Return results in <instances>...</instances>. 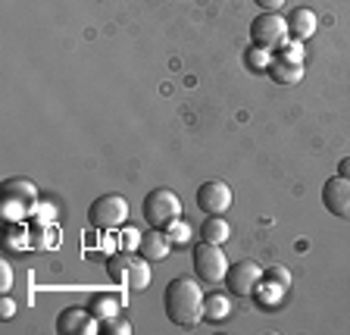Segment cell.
I'll list each match as a JSON object with an SVG mask.
<instances>
[{
    "instance_id": "52a82bcc",
    "label": "cell",
    "mask_w": 350,
    "mask_h": 335,
    "mask_svg": "<svg viewBox=\"0 0 350 335\" xmlns=\"http://www.w3.org/2000/svg\"><path fill=\"white\" fill-rule=\"evenodd\" d=\"M197 207H200L206 216H222V213L232 207V188H228L226 182H219V179L204 182L197 188Z\"/></svg>"
},
{
    "instance_id": "9a60e30c",
    "label": "cell",
    "mask_w": 350,
    "mask_h": 335,
    "mask_svg": "<svg viewBox=\"0 0 350 335\" xmlns=\"http://www.w3.org/2000/svg\"><path fill=\"white\" fill-rule=\"evenodd\" d=\"M232 235V226H228L222 216H206L204 226H200V241H210V245H222Z\"/></svg>"
},
{
    "instance_id": "44dd1931",
    "label": "cell",
    "mask_w": 350,
    "mask_h": 335,
    "mask_svg": "<svg viewBox=\"0 0 350 335\" xmlns=\"http://www.w3.org/2000/svg\"><path fill=\"white\" fill-rule=\"evenodd\" d=\"M166 235H169V241H172V245H188V241H191V226L185 223L182 216H178L175 223H169V226H166Z\"/></svg>"
},
{
    "instance_id": "7c38bea8",
    "label": "cell",
    "mask_w": 350,
    "mask_h": 335,
    "mask_svg": "<svg viewBox=\"0 0 350 335\" xmlns=\"http://www.w3.org/2000/svg\"><path fill=\"white\" fill-rule=\"evenodd\" d=\"M125 285H129V288H135V292H141V288H147V285H150V260H147L144 254L131 257V266H129V276H125Z\"/></svg>"
},
{
    "instance_id": "6da1fadb",
    "label": "cell",
    "mask_w": 350,
    "mask_h": 335,
    "mask_svg": "<svg viewBox=\"0 0 350 335\" xmlns=\"http://www.w3.org/2000/svg\"><path fill=\"white\" fill-rule=\"evenodd\" d=\"M204 298L206 295L200 292V285L194 279H172L163 292V307H166L169 323L175 326H197L204 320Z\"/></svg>"
},
{
    "instance_id": "603a6c76",
    "label": "cell",
    "mask_w": 350,
    "mask_h": 335,
    "mask_svg": "<svg viewBox=\"0 0 350 335\" xmlns=\"http://www.w3.org/2000/svg\"><path fill=\"white\" fill-rule=\"evenodd\" d=\"M269 53L272 51H266V47H256V44H254V47H250V51H247V66H250V69H269Z\"/></svg>"
},
{
    "instance_id": "5bb4252c",
    "label": "cell",
    "mask_w": 350,
    "mask_h": 335,
    "mask_svg": "<svg viewBox=\"0 0 350 335\" xmlns=\"http://www.w3.org/2000/svg\"><path fill=\"white\" fill-rule=\"evenodd\" d=\"M3 245H7L10 251H25L31 245V229L25 226V219H19V223H10L7 229H3Z\"/></svg>"
},
{
    "instance_id": "8fae6325",
    "label": "cell",
    "mask_w": 350,
    "mask_h": 335,
    "mask_svg": "<svg viewBox=\"0 0 350 335\" xmlns=\"http://www.w3.org/2000/svg\"><path fill=\"white\" fill-rule=\"evenodd\" d=\"M316 29H319V19H316L313 10L297 7L291 16H288V35H291L294 41H306V38H313Z\"/></svg>"
},
{
    "instance_id": "e0dca14e",
    "label": "cell",
    "mask_w": 350,
    "mask_h": 335,
    "mask_svg": "<svg viewBox=\"0 0 350 335\" xmlns=\"http://www.w3.org/2000/svg\"><path fill=\"white\" fill-rule=\"evenodd\" d=\"M269 73L275 82H282V85H294V82H300V75H304V63H284V60H275V63L269 66Z\"/></svg>"
},
{
    "instance_id": "9c48e42d",
    "label": "cell",
    "mask_w": 350,
    "mask_h": 335,
    "mask_svg": "<svg viewBox=\"0 0 350 335\" xmlns=\"http://www.w3.org/2000/svg\"><path fill=\"white\" fill-rule=\"evenodd\" d=\"M97 326H100V320L91 310H81V307H66L57 317V332L63 335H94Z\"/></svg>"
},
{
    "instance_id": "7402d4cb",
    "label": "cell",
    "mask_w": 350,
    "mask_h": 335,
    "mask_svg": "<svg viewBox=\"0 0 350 335\" xmlns=\"http://www.w3.org/2000/svg\"><path fill=\"white\" fill-rule=\"evenodd\" d=\"M278 60H284V63H304V41H284L282 47H278Z\"/></svg>"
},
{
    "instance_id": "3957f363",
    "label": "cell",
    "mask_w": 350,
    "mask_h": 335,
    "mask_svg": "<svg viewBox=\"0 0 350 335\" xmlns=\"http://www.w3.org/2000/svg\"><path fill=\"white\" fill-rule=\"evenodd\" d=\"M88 223L94 229H119L129 223V201L122 195H100L88 207Z\"/></svg>"
},
{
    "instance_id": "5b68a950",
    "label": "cell",
    "mask_w": 350,
    "mask_h": 335,
    "mask_svg": "<svg viewBox=\"0 0 350 335\" xmlns=\"http://www.w3.org/2000/svg\"><path fill=\"white\" fill-rule=\"evenodd\" d=\"M262 266L260 263H254V260H238V263H232L228 266V273H226V282H228V292L234 295V298H250V295L256 292L262 285Z\"/></svg>"
},
{
    "instance_id": "2e32d148",
    "label": "cell",
    "mask_w": 350,
    "mask_h": 335,
    "mask_svg": "<svg viewBox=\"0 0 350 335\" xmlns=\"http://www.w3.org/2000/svg\"><path fill=\"white\" fill-rule=\"evenodd\" d=\"M228 310H232L228 295L213 292V295H206L204 298V320H222V317H228Z\"/></svg>"
},
{
    "instance_id": "ac0fdd59",
    "label": "cell",
    "mask_w": 350,
    "mask_h": 335,
    "mask_svg": "<svg viewBox=\"0 0 350 335\" xmlns=\"http://www.w3.org/2000/svg\"><path fill=\"white\" fill-rule=\"evenodd\" d=\"M91 314H94L100 323L113 320V317L119 314L116 298H113V295H94V298H91Z\"/></svg>"
},
{
    "instance_id": "277c9868",
    "label": "cell",
    "mask_w": 350,
    "mask_h": 335,
    "mask_svg": "<svg viewBox=\"0 0 350 335\" xmlns=\"http://www.w3.org/2000/svg\"><path fill=\"white\" fill-rule=\"evenodd\" d=\"M288 38H291L288 35V19H282L278 13H262L250 25V41L256 47H266V51H278Z\"/></svg>"
},
{
    "instance_id": "83f0119b",
    "label": "cell",
    "mask_w": 350,
    "mask_h": 335,
    "mask_svg": "<svg viewBox=\"0 0 350 335\" xmlns=\"http://www.w3.org/2000/svg\"><path fill=\"white\" fill-rule=\"evenodd\" d=\"M13 314H16L13 298H3V301H0V317H3V320H13Z\"/></svg>"
},
{
    "instance_id": "7a4b0ae2",
    "label": "cell",
    "mask_w": 350,
    "mask_h": 335,
    "mask_svg": "<svg viewBox=\"0 0 350 335\" xmlns=\"http://www.w3.org/2000/svg\"><path fill=\"white\" fill-rule=\"evenodd\" d=\"M182 216V197L169 188H153L144 197V219L153 229H166L169 223Z\"/></svg>"
},
{
    "instance_id": "484cf974",
    "label": "cell",
    "mask_w": 350,
    "mask_h": 335,
    "mask_svg": "<svg viewBox=\"0 0 350 335\" xmlns=\"http://www.w3.org/2000/svg\"><path fill=\"white\" fill-rule=\"evenodd\" d=\"M10 285H13V270H10V263H0V288L10 292Z\"/></svg>"
},
{
    "instance_id": "d4e9b609",
    "label": "cell",
    "mask_w": 350,
    "mask_h": 335,
    "mask_svg": "<svg viewBox=\"0 0 350 335\" xmlns=\"http://www.w3.org/2000/svg\"><path fill=\"white\" fill-rule=\"evenodd\" d=\"M103 332H109V335H125V332H131V323H125V320H107L103 323Z\"/></svg>"
},
{
    "instance_id": "d6986e66",
    "label": "cell",
    "mask_w": 350,
    "mask_h": 335,
    "mask_svg": "<svg viewBox=\"0 0 350 335\" xmlns=\"http://www.w3.org/2000/svg\"><path fill=\"white\" fill-rule=\"evenodd\" d=\"M131 257L135 254H129V251H122V254H113L107 260V273H109V279H116V282H125V276H129V266H131Z\"/></svg>"
},
{
    "instance_id": "cb8c5ba5",
    "label": "cell",
    "mask_w": 350,
    "mask_h": 335,
    "mask_svg": "<svg viewBox=\"0 0 350 335\" xmlns=\"http://www.w3.org/2000/svg\"><path fill=\"white\" fill-rule=\"evenodd\" d=\"M266 279H269V282H275V285H282V288H288V285H291V273L284 270V266H272V270L266 273Z\"/></svg>"
},
{
    "instance_id": "8992f818",
    "label": "cell",
    "mask_w": 350,
    "mask_h": 335,
    "mask_svg": "<svg viewBox=\"0 0 350 335\" xmlns=\"http://www.w3.org/2000/svg\"><path fill=\"white\" fill-rule=\"evenodd\" d=\"M194 273L206 282H226L228 273V260L226 254L219 251V245H210V241H200L194 248Z\"/></svg>"
},
{
    "instance_id": "4316f807",
    "label": "cell",
    "mask_w": 350,
    "mask_h": 335,
    "mask_svg": "<svg viewBox=\"0 0 350 335\" xmlns=\"http://www.w3.org/2000/svg\"><path fill=\"white\" fill-rule=\"evenodd\" d=\"M256 7H262L266 13H278V10L284 7V0H254Z\"/></svg>"
},
{
    "instance_id": "30bf717a",
    "label": "cell",
    "mask_w": 350,
    "mask_h": 335,
    "mask_svg": "<svg viewBox=\"0 0 350 335\" xmlns=\"http://www.w3.org/2000/svg\"><path fill=\"white\" fill-rule=\"evenodd\" d=\"M169 248H172V241H169L166 229H153V226H150V232H144V235H141V241H138V251H141V254H144L150 263L166 260V257H169Z\"/></svg>"
},
{
    "instance_id": "4fadbf2b",
    "label": "cell",
    "mask_w": 350,
    "mask_h": 335,
    "mask_svg": "<svg viewBox=\"0 0 350 335\" xmlns=\"http://www.w3.org/2000/svg\"><path fill=\"white\" fill-rule=\"evenodd\" d=\"M3 197H16V201H25L29 207L38 204V188L29 179H7L3 182Z\"/></svg>"
},
{
    "instance_id": "ffe728a7",
    "label": "cell",
    "mask_w": 350,
    "mask_h": 335,
    "mask_svg": "<svg viewBox=\"0 0 350 335\" xmlns=\"http://www.w3.org/2000/svg\"><path fill=\"white\" fill-rule=\"evenodd\" d=\"M31 210H35V207H29L25 201H16V197H3V219H7V223H19V219H25Z\"/></svg>"
},
{
    "instance_id": "f1b7e54d",
    "label": "cell",
    "mask_w": 350,
    "mask_h": 335,
    "mask_svg": "<svg viewBox=\"0 0 350 335\" xmlns=\"http://www.w3.org/2000/svg\"><path fill=\"white\" fill-rule=\"evenodd\" d=\"M338 175H344V179H350V157H344V160L338 163Z\"/></svg>"
},
{
    "instance_id": "ba28073f",
    "label": "cell",
    "mask_w": 350,
    "mask_h": 335,
    "mask_svg": "<svg viewBox=\"0 0 350 335\" xmlns=\"http://www.w3.org/2000/svg\"><path fill=\"white\" fill-rule=\"evenodd\" d=\"M322 204L332 216L338 219H350V179L344 175H335L322 185Z\"/></svg>"
}]
</instances>
